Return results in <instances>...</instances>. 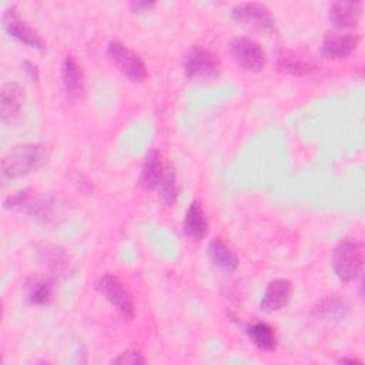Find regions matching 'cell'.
I'll return each instance as SVG.
<instances>
[{"instance_id": "cell-17", "label": "cell", "mask_w": 365, "mask_h": 365, "mask_svg": "<svg viewBox=\"0 0 365 365\" xmlns=\"http://www.w3.org/2000/svg\"><path fill=\"white\" fill-rule=\"evenodd\" d=\"M208 257L214 267L225 274H232L238 268L235 251L222 238L211 240L208 244Z\"/></svg>"}, {"instance_id": "cell-3", "label": "cell", "mask_w": 365, "mask_h": 365, "mask_svg": "<svg viewBox=\"0 0 365 365\" xmlns=\"http://www.w3.org/2000/svg\"><path fill=\"white\" fill-rule=\"evenodd\" d=\"M332 268L344 282H352L359 278L364 268V245L351 238L339 241L332 252Z\"/></svg>"}, {"instance_id": "cell-23", "label": "cell", "mask_w": 365, "mask_h": 365, "mask_svg": "<svg viewBox=\"0 0 365 365\" xmlns=\"http://www.w3.org/2000/svg\"><path fill=\"white\" fill-rule=\"evenodd\" d=\"M23 70H24V73L27 74V77H29L30 81H33V83H37V81H38V70H37V67H36L33 63L24 61V63H23Z\"/></svg>"}, {"instance_id": "cell-14", "label": "cell", "mask_w": 365, "mask_h": 365, "mask_svg": "<svg viewBox=\"0 0 365 365\" xmlns=\"http://www.w3.org/2000/svg\"><path fill=\"white\" fill-rule=\"evenodd\" d=\"M359 44V37L349 33H328L321 46V53L327 58H344Z\"/></svg>"}, {"instance_id": "cell-24", "label": "cell", "mask_w": 365, "mask_h": 365, "mask_svg": "<svg viewBox=\"0 0 365 365\" xmlns=\"http://www.w3.org/2000/svg\"><path fill=\"white\" fill-rule=\"evenodd\" d=\"M155 4L154 3H150V1H133L130 4L131 10L135 11V13H144V11H148L154 7Z\"/></svg>"}, {"instance_id": "cell-8", "label": "cell", "mask_w": 365, "mask_h": 365, "mask_svg": "<svg viewBox=\"0 0 365 365\" xmlns=\"http://www.w3.org/2000/svg\"><path fill=\"white\" fill-rule=\"evenodd\" d=\"M1 21H3V27L9 33V36L16 38L17 41H20V43H23V44H26L31 48H37L40 51L46 50V41L41 37V34L36 29L29 26L19 16L14 6L7 7L4 10Z\"/></svg>"}, {"instance_id": "cell-4", "label": "cell", "mask_w": 365, "mask_h": 365, "mask_svg": "<svg viewBox=\"0 0 365 365\" xmlns=\"http://www.w3.org/2000/svg\"><path fill=\"white\" fill-rule=\"evenodd\" d=\"M96 289L124 319H131L134 317L133 295L127 285L115 274H103L96 282Z\"/></svg>"}, {"instance_id": "cell-1", "label": "cell", "mask_w": 365, "mask_h": 365, "mask_svg": "<svg viewBox=\"0 0 365 365\" xmlns=\"http://www.w3.org/2000/svg\"><path fill=\"white\" fill-rule=\"evenodd\" d=\"M47 150L37 143L19 144L3 157L1 173L6 178H19L37 170L47 161Z\"/></svg>"}, {"instance_id": "cell-2", "label": "cell", "mask_w": 365, "mask_h": 365, "mask_svg": "<svg viewBox=\"0 0 365 365\" xmlns=\"http://www.w3.org/2000/svg\"><path fill=\"white\" fill-rule=\"evenodd\" d=\"M4 208L26 212L44 222H50L58 215L57 201L50 195L37 192L31 188H24L9 195L4 200Z\"/></svg>"}, {"instance_id": "cell-5", "label": "cell", "mask_w": 365, "mask_h": 365, "mask_svg": "<svg viewBox=\"0 0 365 365\" xmlns=\"http://www.w3.org/2000/svg\"><path fill=\"white\" fill-rule=\"evenodd\" d=\"M107 56L120 70V73L133 83H141L147 78V67L141 57L123 43L114 40L108 43Z\"/></svg>"}, {"instance_id": "cell-22", "label": "cell", "mask_w": 365, "mask_h": 365, "mask_svg": "<svg viewBox=\"0 0 365 365\" xmlns=\"http://www.w3.org/2000/svg\"><path fill=\"white\" fill-rule=\"evenodd\" d=\"M113 364L140 365V364H145V358L143 356V354H140V351H137V349H130V351H125V352L120 354L117 358H114V359H113Z\"/></svg>"}, {"instance_id": "cell-10", "label": "cell", "mask_w": 365, "mask_h": 365, "mask_svg": "<svg viewBox=\"0 0 365 365\" xmlns=\"http://www.w3.org/2000/svg\"><path fill=\"white\" fill-rule=\"evenodd\" d=\"M275 67L287 74L292 76H308L318 71V64L308 56L297 53L294 50L281 48L275 51L274 57Z\"/></svg>"}, {"instance_id": "cell-20", "label": "cell", "mask_w": 365, "mask_h": 365, "mask_svg": "<svg viewBox=\"0 0 365 365\" xmlns=\"http://www.w3.org/2000/svg\"><path fill=\"white\" fill-rule=\"evenodd\" d=\"M26 292L33 305H47L53 299V279L50 277H31L26 284Z\"/></svg>"}, {"instance_id": "cell-12", "label": "cell", "mask_w": 365, "mask_h": 365, "mask_svg": "<svg viewBox=\"0 0 365 365\" xmlns=\"http://www.w3.org/2000/svg\"><path fill=\"white\" fill-rule=\"evenodd\" d=\"M167 170H168V165L164 164L161 153L157 150H151L147 154L144 165L141 168L138 185L147 191L160 190V187L165 178Z\"/></svg>"}, {"instance_id": "cell-25", "label": "cell", "mask_w": 365, "mask_h": 365, "mask_svg": "<svg viewBox=\"0 0 365 365\" xmlns=\"http://www.w3.org/2000/svg\"><path fill=\"white\" fill-rule=\"evenodd\" d=\"M339 362H342V364H345V362H349V364H361V361H358V359H348V358H341Z\"/></svg>"}, {"instance_id": "cell-16", "label": "cell", "mask_w": 365, "mask_h": 365, "mask_svg": "<svg viewBox=\"0 0 365 365\" xmlns=\"http://www.w3.org/2000/svg\"><path fill=\"white\" fill-rule=\"evenodd\" d=\"M24 104V90L17 83H7L0 93V114L4 123L19 117Z\"/></svg>"}, {"instance_id": "cell-21", "label": "cell", "mask_w": 365, "mask_h": 365, "mask_svg": "<svg viewBox=\"0 0 365 365\" xmlns=\"http://www.w3.org/2000/svg\"><path fill=\"white\" fill-rule=\"evenodd\" d=\"M160 195L165 204H173L178 195V187H177V180H175V173L174 170L168 165L165 178L160 187Z\"/></svg>"}, {"instance_id": "cell-13", "label": "cell", "mask_w": 365, "mask_h": 365, "mask_svg": "<svg viewBox=\"0 0 365 365\" xmlns=\"http://www.w3.org/2000/svg\"><path fill=\"white\" fill-rule=\"evenodd\" d=\"M291 295H292V285L288 279H284V278L274 279L267 285L259 307L264 312H268V314L277 312L289 302Z\"/></svg>"}, {"instance_id": "cell-19", "label": "cell", "mask_w": 365, "mask_h": 365, "mask_svg": "<svg viewBox=\"0 0 365 365\" xmlns=\"http://www.w3.org/2000/svg\"><path fill=\"white\" fill-rule=\"evenodd\" d=\"M245 334H247L248 339L251 341V344L261 351L271 352L277 348L275 331L267 322L258 321V322H252V324L247 325Z\"/></svg>"}, {"instance_id": "cell-7", "label": "cell", "mask_w": 365, "mask_h": 365, "mask_svg": "<svg viewBox=\"0 0 365 365\" xmlns=\"http://www.w3.org/2000/svg\"><path fill=\"white\" fill-rule=\"evenodd\" d=\"M230 54L232 60L244 70L251 73H258L265 66V51L262 47L248 37H235L231 40Z\"/></svg>"}, {"instance_id": "cell-15", "label": "cell", "mask_w": 365, "mask_h": 365, "mask_svg": "<svg viewBox=\"0 0 365 365\" xmlns=\"http://www.w3.org/2000/svg\"><path fill=\"white\" fill-rule=\"evenodd\" d=\"M362 16L361 1H335L329 6L328 19L338 29H351L358 26Z\"/></svg>"}, {"instance_id": "cell-18", "label": "cell", "mask_w": 365, "mask_h": 365, "mask_svg": "<svg viewBox=\"0 0 365 365\" xmlns=\"http://www.w3.org/2000/svg\"><path fill=\"white\" fill-rule=\"evenodd\" d=\"M208 220L202 205L198 201H192L184 217V232L192 241H201L207 235Z\"/></svg>"}, {"instance_id": "cell-6", "label": "cell", "mask_w": 365, "mask_h": 365, "mask_svg": "<svg viewBox=\"0 0 365 365\" xmlns=\"http://www.w3.org/2000/svg\"><path fill=\"white\" fill-rule=\"evenodd\" d=\"M184 73L191 80H211L220 73V61L214 53L201 46H192L184 57Z\"/></svg>"}, {"instance_id": "cell-11", "label": "cell", "mask_w": 365, "mask_h": 365, "mask_svg": "<svg viewBox=\"0 0 365 365\" xmlns=\"http://www.w3.org/2000/svg\"><path fill=\"white\" fill-rule=\"evenodd\" d=\"M61 68H63L61 73H63V87H64L66 98L70 103H76L81 100L86 91V78H84V73L80 63L73 56H67L63 61Z\"/></svg>"}, {"instance_id": "cell-9", "label": "cell", "mask_w": 365, "mask_h": 365, "mask_svg": "<svg viewBox=\"0 0 365 365\" xmlns=\"http://www.w3.org/2000/svg\"><path fill=\"white\" fill-rule=\"evenodd\" d=\"M231 17L244 27L269 31L275 29L274 19L267 6L261 3H240L231 10Z\"/></svg>"}]
</instances>
